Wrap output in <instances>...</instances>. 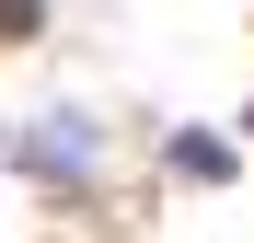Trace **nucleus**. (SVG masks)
<instances>
[{
  "label": "nucleus",
  "mask_w": 254,
  "mask_h": 243,
  "mask_svg": "<svg viewBox=\"0 0 254 243\" xmlns=\"http://www.w3.org/2000/svg\"><path fill=\"white\" fill-rule=\"evenodd\" d=\"M23 174H47V185H93V116L81 104H47V116H23Z\"/></svg>",
  "instance_id": "f257e3e1"
},
{
  "label": "nucleus",
  "mask_w": 254,
  "mask_h": 243,
  "mask_svg": "<svg viewBox=\"0 0 254 243\" xmlns=\"http://www.w3.org/2000/svg\"><path fill=\"white\" fill-rule=\"evenodd\" d=\"M162 151H174V174H185V185H231V174H243V151H231L220 128H174Z\"/></svg>",
  "instance_id": "f03ea898"
},
{
  "label": "nucleus",
  "mask_w": 254,
  "mask_h": 243,
  "mask_svg": "<svg viewBox=\"0 0 254 243\" xmlns=\"http://www.w3.org/2000/svg\"><path fill=\"white\" fill-rule=\"evenodd\" d=\"M35 23H47V0H0V47H23Z\"/></svg>",
  "instance_id": "7ed1b4c3"
}]
</instances>
